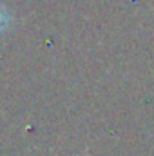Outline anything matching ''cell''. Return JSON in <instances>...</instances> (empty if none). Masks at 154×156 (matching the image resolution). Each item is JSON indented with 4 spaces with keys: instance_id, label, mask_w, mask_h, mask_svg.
Instances as JSON below:
<instances>
[{
    "instance_id": "6da1fadb",
    "label": "cell",
    "mask_w": 154,
    "mask_h": 156,
    "mask_svg": "<svg viewBox=\"0 0 154 156\" xmlns=\"http://www.w3.org/2000/svg\"><path fill=\"white\" fill-rule=\"evenodd\" d=\"M9 24H11V15H9V11L0 4V35L7 31Z\"/></svg>"
}]
</instances>
